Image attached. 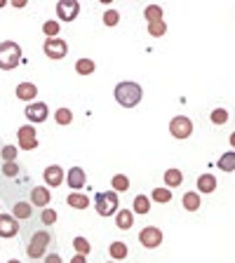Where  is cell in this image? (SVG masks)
<instances>
[{"label": "cell", "mask_w": 235, "mask_h": 263, "mask_svg": "<svg viewBox=\"0 0 235 263\" xmlns=\"http://www.w3.org/2000/svg\"><path fill=\"white\" fill-rule=\"evenodd\" d=\"M12 5H14V7H24V5H26V0H14Z\"/></svg>", "instance_id": "cell-40"}, {"label": "cell", "mask_w": 235, "mask_h": 263, "mask_svg": "<svg viewBox=\"0 0 235 263\" xmlns=\"http://www.w3.org/2000/svg\"><path fill=\"white\" fill-rule=\"evenodd\" d=\"M66 181H68V188L71 190H80L83 186H85L87 176H85V172H83L80 167H73L68 174H66Z\"/></svg>", "instance_id": "cell-13"}, {"label": "cell", "mask_w": 235, "mask_h": 263, "mask_svg": "<svg viewBox=\"0 0 235 263\" xmlns=\"http://www.w3.org/2000/svg\"><path fill=\"white\" fill-rule=\"evenodd\" d=\"M7 263H22V261H17V259H12V261H7Z\"/></svg>", "instance_id": "cell-42"}, {"label": "cell", "mask_w": 235, "mask_h": 263, "mask_svg": "<svg viewBox=\"0 0 235 263\" xmlns=\"http://www.w3.org/2000/svg\"><path fill=\"white\" fill-rule=\"evenodd\" d=\"M45 263H61V256H59V254H47V256H45Z\"/></svg>", "instance_id": "cell-38"}, {"label": "cell", "mask_w": 235, "mask_h": 263, "mask_svg": "<svg viewBox=\"0 0 235 263\" xmlns=\"http://www.w3.org/2000/svg\"><path fill=\"white\" fill-rule=\"evenodd\" d=\"M43 31L47 38H57V33H59V21H45Z\"/></svg>", "instance_id": "cell-32"}, {"label": "cell", "mask_w": 235, "mask_h": 263, "mask_svg": "<svg viewBox=\"0 0 235 263\" xmlns=\"http://www.w3.org/2000/svg\"><path fill=\"white\" fill-rule=\"evenodd\" d=\"M45 183L47 186H52V188H57V186H61V181H64V169L59 167V165H52V167L45 169Z\"/></svg>", "instance_id": "cell-12"}, {"label": "cell", "mask_w": 235, "mask_h": 263, "mask_svg": "<svg viewBox=\"0 0 235 263\" xmlns=\"http://www.w3.org/2000/svg\"><path fill=\"white\" fill-rule=\"evenodd\" d=\"M54 120H57V125H71V120H73L71 108H59V111L54 113Z\"/></svg>", "instance_id": "cell-26"}, {"label": "cell", "mask_w": 235, "mask_h": 263, "mask_svg": "<svg viewBox=\"0 0 235 263\" xmlns=\"http://www.w3.org/2000/svg\"><path fill=\"white\" fill-rule=\"evenodd\" d=\"M24 116L31 120V125H35V122H45L47 116H50V111H47V106H45L43 101H33V104L26 106Z\"/></svg>", "instance_id": "cell-10"}, {"label": "cell", "mask_w": 235, "mask_h": 263, "mask_svg": "<svg viewBox=\"0 0 235 263\" xmlns=\"http://www.w3.org/2000/svg\"><path fill=\"white\" fill-rule=\"evenodd\" d=\"M17 172H19V167H17V162H5V165H2V174H5L7 179H12V176H17Z\"/></svg>", "instance_id": "cell-34"}, {"label": "cell", "mask_w": 235, "mask_h": 263, "mask_svg": "<svg viewBox=\"0 0 235 263\" xmlns=\"http://www.w3.org/2000/svg\"><path fill=\"white\" fill-rule=\"evenodd\" d=\"M73 247H75V252L83 254V256H87V254H89V249H92L85 237H75V240H73Z\"/></svg>", "instance_id": "cell-31"}, {"label": "cell", "mask_w": 235, "mask_h": 263, "mask_svg": "<svg viewBox=\"0 0 235 263\" xmlns=\"http://www.w3.org/2000/svg\"><path fill=\"white\" fill-rule=\"evenodd\" d=\"M118 19H120V14H118L116 10H108L106 14H104V24H106V26H116Z\"/></svg>", "instance_id": "cell-35"}, {"label": "cell", "mask_w": 235, "mask_h": 263, "mask_svg": "<svg viewBox=\"0 0 235 263\" xmlns=\"http://www.w3.org/2000/svg\"><path fill=\"white\" fill-rule=\"evenodd\" d=\"M113 96H116V101L120 106H125V108H134V106L141 101L144 92H141V87L137 83H120L116 87Z\"/></svg>", "instance_id": "cell-1"}, {"label": "cell", "mask_w": 235, "mask_h": 263, "mask_svg": "<svg viewBox=\"0 0 235 263\" xmlns=\"http://www.w3.org/2000/svg\"><path fill=\"white\" fill-rule=\"evenodd\" d=\"M78 12H80V2H75V0H61V2H57V17L61 21H73L78 17Z\"/></svg>", "instance_id": "cell-9"}, {"label": "cell", "mask_w": 235, "mask_h": 263, "mask_svg": "<svg viewBox=\"0 0 235 263\" xmlns=\"http://www.w3.org/2000/svg\"><path fill=\"white\" fill-rule=\"evenodd\" d=\"M148 33L153 38H160V35L167 33V24L165 21H153V24H148Z\"/></svg>", "instance_id": "cell-29"}, {"label": "cell", "mask_w": 235, "mask_h": 263, "mask_svg": "<svg viewBox=\"0 0 235 263\" xmlns=\"http://www.w3.org/2000/svg\"><path fill=\"white\" fill-rule=\"evenodd\" d=\"M132 207H134V211H137V214H148V211H150V200L146 198V195H137Z\"/></svg>", "instance_id": "cell-23"}, {"label": "cell", "mask_w": 235, "mask_h": 263, "mask_svg": "<svg viewBox=\"0 0 235 263\" xmlns=\"http://www.w3.org/2000/svg\"><path fill=\"white\" fill-rule=\"evenodd\" d=\"M139 242L146 247V249H155V247H160L162 242V231L160 228H155V226H148V228H144L139 233Z\"/></svg>", "instance_id": "cell-8"}, {"label": "cell", "mask_w": 235, "mask_h": 263, "mask_svg": "<svg viewBox=\"0 0 235 263\" xmlns=\"http://www.w3.org/2000/svg\"><path fill=\"white\" fill-rule=\"evenodd\" d=\"M43 52L50 57V59H64L66 52H68V45H66V40H59V38H50V40H45L43 45Z\"/></svg>", "instance_id": "cell-7"}, {"label": "cell", "mask_w": 235, "mask_h": 263, "mask_svg": "<svg viewBox=\"0 0 235 263\" xmlns=\"http://www.w3.org/2000/svg\"><path fill=\"white\" fill-rule=\"evenodd\" d=\"M111 263H113V261H111Z\"/></svg>", "instance_id": "cell-43"}, {"label": "cell", "mask_w": 235, "mask_h": 263, "mask_svg": "<svg viewBox=\"0 0 235 263\" xmlns=\"http://www.w3.org/2000/svg\"><path fill=\"white\" fill-rule=\"evenodd\" d=\"M31 214H33V209H31V205H29V202H17L12 216H14V219H29Z\"/></svg>", "instance_id": "cell-24"}, {"label": "cell", "mask_w": 235, "mask_h": 263, "mask_svg": "<svg viewBox=\"0 0 235 263\" xmlns=\"http://www.w3.org/2000/svg\"><path fill=\"white\" fill-rule=\"evenodd\" d=\"M111 186H113V190H129V179L125 174H116L111 179Z\"/></svg>", "instance_id": "cell-28"}, {"label": "cell", "mask_w": 235, "mask_h": 263, "mask_svg": "<svg viewBox=\"0 0 235 263\" xmlns=\"http://www.w3.org/2000/svg\"><path fill=\"white\" fill-rule=\"evenodd\" d=\"M50 244H52V235L47 231H40L31 237V242L26 247V254H29L31 259H40V256H45V249H47Z\"/></svg>", "instance_id": "cell-4"}, {"label": "cell", "mask_w": 235, "mask_h": 263, "mask_svg": "<svg viewBox=\"0 0 235 263\" xmlns=\"http://www.w3.org/2000/svg\"><path fill=\"white\" fill-rule=\"evenodd\" d=\"M50 200H52V193L45 186H38V188L31 190V205H35V207H47Z\"/></svg>", "instance_id": "cell-14"}, {"label": "cell", "mask_w": 235, "mask_h": 263, "mask_svg": "<svg viewBox=\"0 0 235 263\" xmlns=\"http://www.w3.org/2000/svg\"><path fill=\"white\" fill-rule=\"evenodd\" d=\"M94 61H92V59H78V61H75V71H78V73L80 75H89V73H94Z\"/></svg>", "instance_id": "cell-22"}, {"label": "cell", "mask_w": 235, "mask_h": 263, "mask_svg": "<svg viewBox=\"0 0 235 263\" xmlns=\"http://www.w3.org/2000/svg\"><path fill=\"white\" fill-rule=\"evenodd\" d=\"M132 223H134V214L129 209H120L116 216V226L120 228V231H129L132 228Z\"/></svg>", "instance_id": "cell-16"}, {"label": "cell", "mask_w": 235, "mask_h": 263, "mask_svg": "<svg viewBox=\"0 0 235 263\" xmlns=\"http://www.w3.org/2000/svg\"><path fill=\"white\" fill-rule=\"evenodd\" d=\"M226 120H228V113H226L224 108H216V111L212 113V122H214V125H224Z\"/></svg>", "instance_id": "cell-33"}, {"label": "cell", "mask_w": 235, "mask_h": 263, "mask_svg": "<svg viewBox=\"0 0 235 263\" xmlns=\"http://www.w3.org/2000/svg\"><path fill=\"white\" fill-rule=\"evenodd\" d=\"M2 158H5V162H14V158H17V148H14V146H5V148H2Z\"/></svg>", "instance_id": "cell-37"}, {"label": "cell", "mask_w": 235, "mask_h": 263, "mask_svg": "<svg viewBox=\"0 0 235 263\" xmlns=\"http://www.w3.org/2000/svg\"><path fill=\"white\" fill-rule=\"evenodd\" d=\"M71 263H87V259L83 256V254H78V256H73V259H71Z\"/></svg>", "instance_id": "cell-39"}, {"label": "cell", "mask_w": 235, "mask_h": 263, "mask_svg": "<svg viewBox=\"0 0 235 263\" xmlns=\"http://www.w3.org/2000/svg\"><path fill=\"white\" fill-rule=\"evenodd\" d=\"M144 17H146L148 24H153V21H165V12H162L160 5H148L146 12H144Z\"/></svg>", "instance_id": "cell-20"}, {"label": "cell", "mask_w": 235, "mask_h": 263, "mask_svg": "<svg viewBox=\"0 0 235 263\" xmlns=\"http://www.w3.org/2000/svg\"><path fill=\"white\" fill-rule=\"evenodd\" d=\"M198 190H203V193H214V190H216V176H214V174H203V176H198Z\"/></svg>", "instance_id": "cell-17"}, {"label": "cell", "mask_w": 235, "mask_h": 263, "mask_svg": "<svg viewBox=\"0 0 235 263\" xmlns=\"http://www.w3.org/2000/svg\"><path fill=\"white\" fill-rule=\"evenodd\" d=\"M111 256H113L116 261L125 259V256H127V244L125 242H113L111 244Z\"/></svg>", "instance_id": "cell-27"}, {"label": "cell", "mask_w": 235, "mask_h": 263, "mask_svg": "<svg viewBox=\"0 0 235 263\" xmlns=\"http://www.w3.org/2000/svg\"><path fill=\"white\" fill-rule=\"evenodd\" d=\"M22 63V47L14 40H2L0 42V68L12 71Z\"/></svg>", "instance_id": "cell-2"}, {"label": "cell", "mask_w": 235, "mask_h": 263, "mask_svg": "<svg viewBox=\"0 0 235 263\" xmlns=\"http://www.w3.org/2000/svg\"><path fill=\"white\" fill-rule=\"evenodd\" d=\"M5 2H7V0H0V7H5Z\"/></svg>", "instance_id": "cell-41"}, {"label": "cell", "mask_w": 235, "mask_h": 263, "mask_svg": "<svg viewBox=\"0 0 235 263\" xmlns=\"http://www.w3.org/2000/svg\"><path fill=\"white\" fill-rule=\"evenodd\" d=\"M14 94L19 96L22 101H33L35 96H38V87L33 83H19L17 85V89H14Z\"/></svg>", "instance_id": "cell-15"}, {"label": "cell", "mask_w": 235, "mask_h": 263, "mask_svg": "<svg viewBox=\"0 0 235 263\" xmlns=\"http://www.w3.org/2000/svg\"><path fill=\"white\" fill-rule=\"evenodd\" d=\"M183 209H188V211H195V209H200V193H195V190H191V193H183Z\"/></svg>", "instance_id": "cell-18"}, {"label": "cell", "mask_w": 235, "mask_h": 263, "mask_svg": "<svg viewBox=\"0 0 235 263\" xmlns=\"http://www.w3.org/2000/svg\"><path fill=\"white\" fill-rule=\"evenodd\" d=\"M181 181H183V172H179V169H167V172H165V183H167L170 188L181 186Z\"/></svg>", "instance_id": "cell-21"}, {"label": "cell", "mask_w": 235, "mask_h": 263, "mask_svg": "<svg viewBox=\"0 0 235 263\" xmlns=\"http://www.w3.org/2000/svg\"><path fill=\"white\" fill-rule=\"evenodd\" d=\"M219 169L221 172H233L235 169V153H224L219 160Z\"/></svg>", "instance_id": "cell-25"}, {"label": "cell", "mask_w": 235, "mask_h": 263, "mask_svg": "<svg viewBox=\"0 0 235 263\" xmlns=\"http://www.w3.org/2000/svg\"><path fill=\"white\" fill-rule=\"evenodd\" d=\"M40 219H43L45 226H52V223L57 221V211L54 209H43V216H40Z\"/></svg>", "instance_id": "cell-36"}, {"label": "cell", "mask_w": 235, "mask_h": 263, "mask_svg": "<svg viewBox=\"0 0 235 263\" xmlns=\"http://www.w3.org/2000/svg\"><path fill=\"white\" fill-rule=\"evenodd\" d=\"M94 209L99 216H111L118 211V193L116 190H104V193H96L94 200Z\"/></svg>", "instance_id": "cell-3"}, {"label": "cell", "mask_w": 235, "mask_h": 263, "mask_svg": "<svg viewBox=\"0 0 235 263\" xmlns=\"http://www.w3.org/2000/svg\"><path fill=\"white\" fill-rule=\"evenodd\" d=\"M19 233V223L12 214H0V237H14Z\"/></svg>", "instance_id": "cell-11"}, {"label": "cell", "mask_w": 235, "mask_h": 263, "mask_svg": "<svg viewBox=\"0 0 235 263\" xmlns=\"http://www.w3.org/2000/svg\"><path fill=\"white\" fill-rule=\"evenodd\" d=\"M155 202H160V205H165V202L172 200V190H165V188H155L153 190V195H150Z\"/></svg>", "instance_id": "cell-30"}, {"label": "cell", "mask_w": 235, "mask_h": 263, "mask_svg": "<svg viewBox=\"0 0 235 263\" xmlns=\"http://www.w3.org/2000/svg\"><path fill=\"white\" fill-rule=\"evenodd\" d=\"M170 132H172V137H176V139H188L193 134V122L186 116L172 117Z\"/></svg>", "instance_id": "cell-5"}, {"label": "cell", "mask_w": 235, "mask_h": 263, "mask_svg": "<svg viewBox=\"0 0 235 263\" xmlns=\"http://www.w3.org/2000/svg\"><path fill=\"white\" fill-rule=\"evenodd\" d=\"M66 202H68L73 209H87V207H89V198H87V195H83V193H71Z\"/></svg>", "instance_id": "cell-19"}, {"label": "cell", "mask_w": 235, "mask_h": 263, "mask_svg": "<svg viewBox=\"0 0 235 263\" xmlns=\"http://www.w3.org/2000/svg\"><path fill=\"white\" fill-rule=\"evenodd\" d=\"M17 139H19V148H22V150H33V148H38V137H35V127L33 125L19 127Z\"/></svg>", "instance_id": "cell-6"}]
</instances>
